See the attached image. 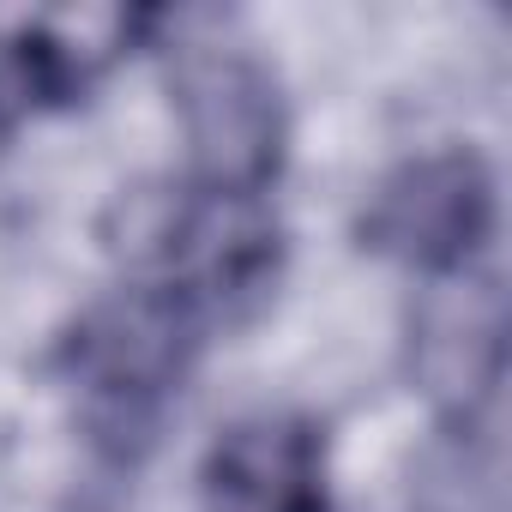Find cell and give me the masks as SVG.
<instances>
[{
    "instance_id": "1",
    "label": "cell",
    "mask_w": 512,
    "mask_h": 512,
    "mask_svg": "<svg viewBox=\"0 0 512 512\" xmlns=\"http://www.w3.org/2000/svg\"><path fill=\"white\" fill-rule=\"evenodd\" d=\"M199 344H205V320L163 284L139 278L91 302L61 332L55 374L79 398L85 434L109 458H139L157 440L169 404L181 398Z\"/></svg>"
},
{
    "instance_id": "2",
    "label": "cell",
    "mask_w": 512,
    "mask_h": 512,
    "mask_svg": "<svg viewBox=\"0 0 512 512\" xmlns=\"http://www.w3.org/2000/svg\"><path fill=\"white\" fill-rule=\"evenodd\" d=\"M121 253L151 284L181 296L205 326L253 320L284 278V223L260 193H127Z\"/></svg>"
},
{
    "instance_id": "3",
    "label": "cell",
    "mask_w": 512,
    "mask_h": 512,
    "mask_svg": "<svg viewBox=\"0 0 512 512\" xmlns=\"http://www.w3.org/2000/svg\"><path fill=\"white\" fill-rule=\"evenodd\" d=\"M169 85L187 133L193 187L266 199L290 151V115L272 67L229 37H193L175 43Z\"/></svg>"
},
{
    "instance_id": "4",
    "label": "cell",
    "mask_w": 512,
    "mask_h": 512,
    "mask_svg": "<svg viewBox=\"0 0 512 512\" xmlns=\"http://www.w3.org/2000/svg\"><path fill=\"white\" fill-rule=\"evenodd\" d=\"M494 169L476 151H428L398 163L362 211V247L428 278L470 272L494 235Z\"/></svg>"
},
{
    "instance_id": "5",
    "label": "cell",
    "mask_w": 512,
    "mask_h": 512,
    "mask_svg": "<svg viewBox=\"0 0 512 512\" xmlns=\"http://www.w3.org/2000/svg\"><path fill=\"white\" fill-rule=\"evenodd\" d=\"M506 374V302L494 278L452 272L434 278L410 314V380L452 422L476 428Z\"/></svg>"
},
{
    "instance_id": "6",
    "label": "cell",
    "mask_w": 512,
    "mask_h": 512,
    "mask_svg": "<svg viewBox=\"0 0 512 512\" xmlns=\"http://www.w3.org/2000/svg\"><path fill=\"white\" fill-rule=\"evenodd\" d=\"M205 512H338L326 488V434L296 410L241 416L199 470Z\"/></svg>"
},
{
    "instance_id": "7",
    "label": "cell",
    "mask_w": 512,
    "mask_h": 512,
    "mask_svg": "<svg viewBox=\"0 0 512 512\" xmlns=\"http://www.w3.org/2000/svg\"><path fill=\"white\" fill-rule=\"evenodd\" d=\"M97 49H73L49 25H25L13 37H0V151L13 145L25 115L79 103L85 85L97 79Z\"/></svg>"
}]
</instances>
